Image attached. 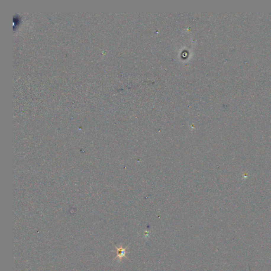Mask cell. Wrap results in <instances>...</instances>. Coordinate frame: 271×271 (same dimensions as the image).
<instances>
[{"label": "cell", "mask_w": 271, "mask_h": 271, "mask_svg": "<svg viewBox=\"0 0 271 271\" xmlns=\"http://www.w3.org/2000/svg\"><path fill=\"white\" fill-rule=\"evenodd\" d=\"M116 249H117V257H116V259L118 258V259H119L120 261H121V259H122L123 257H126V254L127 253H129L128 251H127V250L126 249L127 248V247H126V248H123L122 246H120L119 247H117V246H116Z\"/></svg>", "instance_id": "6da1fadb"}]
</instances>
